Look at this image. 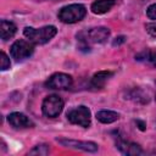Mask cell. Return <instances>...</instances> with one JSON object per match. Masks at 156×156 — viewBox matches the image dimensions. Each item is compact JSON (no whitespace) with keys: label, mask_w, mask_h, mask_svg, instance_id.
<instances>
[{"label":"cell","mask_w":156,"mask_h":156,"mask_svg":"<svg viewBox=\"0 0 156 156\" xmlns=\"http://www.w3.org/2000/svg\"><path fill=\"white\" fill-rule=\"evenodd\" d=\"M110 37V29L106 27H95L88 30L79 32L77 34V39L79 41L80 48L89 49L90 44H100L105 43Z\"/></svg>","instance_id":"6da1fadb"},{"label":"cell","mask_w":156,"mask_h":156,"mask_svg":"<svg viewBox=\"0 0 156 156\" xmlns=\"http://www.w3.org/2000/svg\"><path fill=\"white\" fill-rule=\"evenodd\" d=\"M57 33V29L55 26H45L41 28H33V27H26L23 30V34L29 41L37 45H41L51 40Z\"/></svg>","instance_id":"7a4b0ae2"},{"label":"cell","mask_w":156,"mask_h":156,"mask_svg":"<svg viewBox=\"0 0 156 156\" xmlns=\"http://www.w3.org/2000/svg\"><path fill=\"white\" fill-rule=\"evenodd\" d=\"M87 15V9L82 4H71L58 11V20L63 23H76L82 21Z\"/></svg>","instance_id":"3957f363"},{"label":"cell","mask_w":156,"mask_h":156,"mask_svg":"<svg viewBox=\"0 0 156 156\" xmlns=\"http://www.w3.org/2000/svg\"><path fill=\"white\" fill-rule=\"evenodd\" d=\"M63 108V100L58 95H49L43 100L41 104V112L44 116L49 118L57 117Z\"/></svg>","instance_id":"277c9868"},{"label":"cell","mask_w":156,"mask_h":156,"mask_svg":"<svg viewBox=\"0 0 156 156\" xmlns=\"http://www.w3.org/2000/svg\"><path fill=\"white\" fill-rule=\"evenodd\" d=\"M33 51H34L33 43L23 40V39L16 40L11 45V49H10V54L16 61H23L28 58L33 54Z\"/></svg>","instance_id":"5b68a950"},{"label":"cell","mask_w":156,"mask_h":156,"mask_svg":"<svg viewBox=\"0 0 156 156\" xmlns=\"http://www.w3.org/2000/svg\"><path fill=\"white\" fill-rule=\"evenodd\" d=\"M67 119L77 126L88 128L90 126V110L87 106H78L67 112Z\"/></svg>","instance_id":"8992f818"},{"label":"cell","mask_w":156,"mask_h":156,"mask_svg":"<svg viewBox=\"0 0 156 156\" xmlns=\"http://www.w3.org/2000/svg\"><path fill=\"white\" fill-rule=\"evenodd\" d=\"M73 79L69 74L66 73H54L45 83V85L49 89H57V90H65L72 87Z\"/></svg>","instance_id":"52a82bcc"},{"label":"cell","mask_w":156,"mask_h":156,"mask_svg":"<svg viewBox=\"0 0 156 156\" xmlns=\"http://www.w3.org/2000/svg\"><path fill=\"white\" fill-rule=\"evenodd\" d=\"M57 141L71 149H77V150H83L88 152H95L98 151V144L93 141H80V140H73V139H57Z\"/></svg>","instance_id":"ba28073f"},{"label":"cell","mask_w":156,"mask_h":156,"mask_svg":"<svg viewBox=\"0 0 156 156\" xmlns=\"http://www.w3.org/2000/svg\"><path fill=\"white\" fill-rule=\"evenodd\" d=\"M7 121L16 129H24V128L34 127L33 121L29 119V117H27L26 115H23L21 112H12V113H10L9 117H7Z\"/></svg>","instance_id":"9c48e42d"},{"label":"cell","mask_w":156,"mask_h":156,"mask_svg":"<svg viewBox=\"0 0 156 156\" xmlns=\"http://www.w3.org/2000/svg\"><path fill=\"white\" fill-rule=\"evenodd\" d=\"M116 146H117V149H118L122 154H124V155H132V156H134V155H140V154L143 152L140 145H138V144H135V143H132V141L123 140V139L117 140Z\"/></svg>","instance_id":"30bf717a"},{"label":"cell","mask_w":156,"mask_h":156,"mask_svg":"<svg viewBox=\"0 0 156 156\" xmlns=\"http://www.w3.org/2000/svg\"><path fill=\"white\" fill-rule=\"evenodd\" d=\"M113 76V72L111 71H99L96 72L90 80V87L94 89H102L106 84V82Z\"/></svg>","instance_id":"8fae6325"},{"label":"cell","mask_w":156,"mask_h":156,"mask_svg":"<svg viewBox=\"0 0 156 156\" xmlns=\"http://www.w3.org/2000/svg\"><path fill=\"white\" fill-rule=\"evenodd\" d=\"M16 30H17V27L13 22L1 20V22H0V37L2 40H7L10 38H12L16 34Z\"/></svg>","instance_id":"7c38bea8"},{"label":"cell","mask_w":156,"mask_h":156,"mask_svg":"<svg viewBox=\"0 0 156 156\" xmlns=\"http://www.w3.org/2000/svg\"><path fill=\"white\" fill-rule=\"evenodd\" d=\"M116 4V0H96L91 4V11L96 15H102L110 11Z\"/></svg>","instance_id":"4fadbf2b"},{"label":"cell","mask_w":156,"mask_h":156,"mask_svg":"<svg viewBox=\"0 0 156 156\" xmlns=\"http://www.w3.org/2000/svg\"><path fill=\"white\" fill-rule=\"evenodd\" d=\"M96 118L99 122L101 123H105V124H108V123H112L115 121H117L119 118V115L115 111H110V110H101L96 113Z\"/></svg>","instance_id":"5bb4252c"},{"label":"cell","mask_w":156,"mask_h":156,"mask_svg":"<svg viewBox=\"0 0 156 156\" xmlns=\"http://www.w3.org/2000/svg\"><path fill=\"white\" fill-rule=\"evenodd\" d=\"M135 58L138 61H145V62H149L151 66L156 67V49H147V50H144L143 52L138 54L135 56Z\"/></svg>","instance_id":"9a60e30c"},{"label":"cell","mask_w":156,"mask_h":156,"mask_svg":"<svg viewBox=\"0 0 156 156\" xmlns=\"http://www.w3.org/2000/svg\"><path fill=\"white\" fill-rule=\"evenodd\" d=\"M30 155H48L49 154V146L46 144H41V145H37L34 149H32L29 151Z\"/></svg>","instance_id":"2e32d148"},{"label":"cell","mask_w":156,"mask_h":156,"mask_svg":"<svg viewBox=\"0 0 156 156\" xmlns=\"http://www.w3.org/2000/svg\"><path fill=\"white\" fill-rule=\"evenodd\" d=\"M10 66H11V62H10L9 56H7L4 51H1V65H0L1 71H6V69H9Z\"/></svg>","instance_id":"e0dca14e"},{"label":"cell","mask_w":156,"mask_h":156,"mask_svg":"<svg viewBox=\"0 0 156 156\" xmlns=\"http://www.w3.org/2000/svg\"><path fill=\"white\" fill-rule=\"evenodd\" d=\"M145 29L146 32L152 37V38H156V22H152V23H146L145 26Z\"/></svg>","instance_id":"ac0fdd59"},{"label":"cell","mask_w":156,"mask_h":156,"mask_svg":"<svg viewBox=\"0 0 156 156\" xmlns=\"http://www.w3.org/2000/svg\"><path fill=\"white\" fill-rule=\"evenodd\" d=\"M146 16L150 20H156V4H152L146 10Z\"/></svg>","instance_id":"d6986e66"},{"label":"cell","mask_w":156,"mask_h":156,"mask_svg":"<svg viewBox=\"0 0 156 156\" xmlns=\"http://www.w3.org/2000/svg\"><path fill=\"white\" fill-rule=\"evenodd\" d=\"M124 41H126V37H124V35H119V37H117V38L113 39L112 45H113V46H119V45H122Z\"/></svg>","instance_id":"ffe728a7"}]
</instances>
